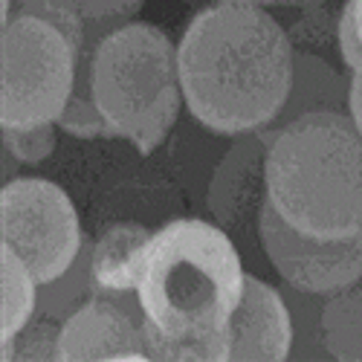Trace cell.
Here are the masks:
<instances>
[{
    "label": "cell",
    "instance_id": "6da1fadb",
    "mask_svg": "<svg viewBox=\"0 0 362 362\" xmlns=\"http://www.w3.org/2000/svg\"><path fill=\"white\" fill-rule=\"evenodd\" d=\"M189 113L223 136L267 131L281 113L296 49L264 6L212 4L177 44Z\"/></svg>",
    "mask_w": 362,
    "mask_h": 362
},
{
    "label": "cell",
    "instance_id": "7a4b0ae2",
    "mask_svg": "<svg viewBox=\"0 0 362 362\" xmlns=\"http://www.w3.org/2000/svg\"><path fill=\"white\" fill-rule=\"evenodd\" d=\"M247 284L232 235L215 221L174 218L145 250L136 298L142 325L163 337H200L226 330Z\"/></svg>",
    "mask_w": 362,
    "mask_h": 362
},
{
    "label": "cell",
    "instance_id": "3957f363",
    "mask_svg": "<svg viewBox=\"0 0 362 362\" xmlns=\"http://www.w3.org/2000/svg\"><path fill=\"white\" fill-rule=\"evenodd\" d=\"M267 200L298 232H362V136L348 113H310L267 139Z\"/></svg>",
    "mask_w": 362,
    "mask_h": 362
},
{
    "label": "cell",
    "instance_id": "277c9868",
    "mask_svg": "<svg viewBox=\"0 0 362 362\" xmlns=\"http://www.w3.org/2000/svg\"><path fill=\"white\" fill-rule=\"evenodd\" d=\"M90 81L113 136L134 142L139 154H151L168 136L186 105L177 44L145 21H128L102 38Z\"/></svg>",
    "mask_w": 362,
    "mask_h": 362
},
{
    "label": "cell",
    "instance_id": "5b68a950",
    "mask_svg": "<svg viewBox=\"0 0 362 362\" xmlns=\"http://www.w3.org/2000/svg\"><path fill=\"white\" fill-rule=\"evenodd\" d=\"M4 76H0V125L35 128L58 122L73 84L78 49L52 23L15 15L4 23Z\"/></svg>",
    "mask_w": 362,
    "mask_h": 362
},
{
    "label": "cell",
    "instance_id": "8992f818",
    "mask_svg": "<svg viewBox=\"0 0 362 362\" xmlns=\"http://www.w3.org/2000/svg\"><path fill=\"white\" fill-rule=\"evenodd\" d=\"M0 238L38 284L55 281L81 255L87 238L70 194L44 177H15L0 192Z\"/></svg>",
    "mask_w": 362,
    "mask_h": 362
},
{
    "label": "cell",
    "instance_id": "52a82bcc",
    "mask_svg": "<svg viewBox=\"0 0 362 362\" xmlns=\"http://www.w3.org/2000/svg\"><path fill=\"white\" fill-rule=\"evenodd\" d=\"M258 240L267 261L293 290L334 296L362 276V247L356 238H316L293 229L273 206L258 218Z\"/></svg>",
    "mask_w": 362,
    "mask_h": 362
},
{
    "label": "cell",
    "instance_id": "ba28073f",
    "mask_svg": "<svg viewBox=\"0 0 362 362\" xmlns=\"http://www.w3.org/2000/svg\"><path fill=\"white\" fill-rule=\"evenodd\" d=\"M209 215L226 232H258V218L267 206V139L244 134L221 157L206 189Z\"/></svg>",
    "mask_w": 362,
    "mask_h": 362
},
{
    "label": "cell",
    "instance_id": "9c48e42d",
    "mask_svg": "<svg viewBox=\"0 0 362 362\" xmlns=\"http://www.w3.org/2000/svg\"><path fill=\"white\" fill-rule=\"evenodd\" d=\"M229 362H284L293 351V316L281 287L247 273L238 308L226 325Z\"/></svg>",
    "mask_w": 362,
    "mask_h": 362
},
{
    "label": "cell",
    "instance_id": "30bf717a",
    "mask_svg": "<svg viewBox=\"0 0 362 362\" xmlns=\"http://www.w3.org/2000/svg\"><path fill=\"white\" fill-rule=\"evenodd\" d=\"M84 359H148L142 319L105 296L84 301L62 322L58 362Z\"/></svg>",
    "mask_w": 362,
    "mask_h": 362
},
{
    "label": "cell",
    "instance_id": "8fae6325",
    "mask_svg": "<svg viewBox=\"0 0 362 362\" xmlns=\"http://www.w3.org/2000/svg\"><path fill=\"white\" fill-rule=\"evenodd\" d=\"M348 90H351V76H342L339 70L330 67L325 58L313 52H296L293 58V81L290 93L276 116V122L269 125L264 139H269L284 125L296 122L301 116L310 113H348Z\"/></svg>",
    "mask_w": 362,
    "mask_h": 362
},
{
    "label": "cell",
    "instance_id": "7c38bea8",
    "mask_svg": "<svg viewBox=\"0 0 362 362\" xmlns=\"http://www.w3.org/2000/svg\"><path fill=\"white\" fill-rule=\"evenodd\" d=\"M151 235L154 232L142 223H113L96 240H90V273L96 296L116 298L136 293Z\"/></svg>",
    "mask_w": 362,
    "mask_h": 362
},
{
    "label": "cell",
    "instance_id": "4fadbf2b",
    "mask_svg": "<svg viewBox=\"0 0 362 362\" xmlns=\"http://www.w3.org/2000/svg\"><path fill=\"white\" fill-rule=\"evenodd\" d=\"M322 330L330 359L362 362V276L334 296H325Z\"/></svg>",
    "mask_w": 362,
    "mask_h": 362
},
{
    "label": "cell",
    "instance_id": "5bb4252c",
    "mask_svg": "<svg viewBox=\"0 0 362 362\" xmlns=\"http://www.w3.org/2000/svg\"><path fill=\"white\" fill-rule=\"evenodd\" d=\"M0 284H4V327H0V345L12 342L26 322L38 310V279L29 273V267L6 247H0Z\"/></svg>",
    "mask_w": 362,
    "mask_h": 362
},
{
    "label": "cell",
    "instance_id": "9a60e30c",
    "mask_svg": "<svg viewBox=\"0 0 362 362\" xmlns=\"http://www.w3.org/2000/svg\"><path fill=\"white\" fill-rule=\"evenodd\" d=\"M90 298H96V284H93V273H90V240H87L81 255L73 261V267L67 269L64 276L41 284L38 310L35 313L47 316V319L64 322L70 313H76Z\"/></svg>",
    "mask_w": 362,
    "mask_h": 362
},
{
    "label": "cell",
    "instance_id": "2e32d148",
    "mask_svg": "<svg viewBox=\"0 0 362 362\" xmlns=\"http://www.w3.org/2000/svg\"><path fill=\"white\" fill-rule=\"evenodd\" d=\"M145 351L148 359L160 362H229V334L218 330L200 337H163L145 327Z\"/></svg>",
    "mask_w": 362,
    "mask_h": 362
},
{
    "label": "cell",
    "instance_id": "e0dca14e",
    "mask_svg": "<svg viewBox=\"0 0 362 362\" xmlns=\"http://www.w3.org/2000/svg\"><path fill=\"white\" fill-rule=\"evenodd\" d=\"M290 316H293V351L290 359H305V356H330L325 345V330H322V308L325 296L301 293L293 287H281Z\"/></svg>",
    "mask_w": 362,
    "mask_h": 362
},
{
    "label": "cell",
    "instance_id": "ac0fdd59",
    "mask_svg": "<svg viewBox=\"0 0 362 362\" xmlns=\"http://www.w3.org/2000/svg\"><path fill=\"white\" fill-rule=\"evenodd\" d=\"M58 339H62V322L35 313L12 342L0 345V359L4 362H58Z\"/></svg>",
    "mask_w": 362,
    "mask_h": 362
},
{
    "label": "cell",
    "instance_id": "d6986e66",
    "mask_svg": "<svg viewBox=\"0 0 362 362\" xmlns=\"http://www.w3.org/2000/svg\"><path fill=\"white\" fill-rule=\"evenodd\" d=\"M15 15H33V18L52 23L55 29H62L64 38L76 49H81L87 18L78 6V0H12V18Z\"/></svg>",
    "mask_w": 362,
    "mask_h": 362
},
{
    "label": "cell",
    "instance_id": "ffe728a7",
    "mask_svg": "<svg viewBox=\"0 0 362 362\" xmlns=\"http://www.w3.org/2000/svg\"><path fill=\"white\" fill-rule=\"evenodd\" d=\"M58 131L62 128L55 122L35 125V128H4L0 125L4 151H9L21 165H38V163L49 160L55 151V142H58Z\"/></svg>",
    "mask_w": 362,
    "mask_h": 362
},
{
    "label": "cell",
    "instance_id": "44dd1931",
    "mask_svg": "<svg viewBox=\"0 0 362 362\" xmlns=\"http://www.w3.org/2000/svg\"><path fill=\"white\" fill-rule=\"evenodd\" d=\"M145 0H78L84 18L90 21H116L128 23L142 9Z\"/></svg>",
    "mask_w": 362,
    "mask_h": 362
},
{
    "label": "cell",
    "instance_id": "7402d4cb",
    "mask_svg": "<svg viewBox=\"0 0 362 362\" xmlns=\"http://www.w3.org/2000/svg\"><path fill=\"white\" fill-rule=\"evenodd\" d=\"M337 41H339V55H342V64L348 67V73L362 78V41H359L356 29H354V23H351V18L345 12L339 15Z\"/></svg>",
    "mask_w": 362,
    "mask_h": 362
},
{
    "label": "cell",
    "instance_id": "603a6c76",
    "mask_svg": "<svg viewBox=\"0 0 362 362\" xmlns=\"http://www.w3.org/2000/svg\"><path fill=\"white\" fill-rule=\"evenodd\" d=\"M348 116H351V122L354 128L359 131L362 136V78L351 76V90H348Z\"/></svg>",
    "mask_w": 362,
    "mask_h": 362
},
{
    "label": "cell",
    "instance_id": "cb8c5ba5",
    "mask_svg": "<svg viewBox=\"0 0 362 362\" xmlns=\"http://www.w3.org/2000/svg\"><path fill=\"white\" fill-rule=\"evenodd\" d=\"M342 12L351 18V23H354V29H356V35H359V41H362V0H345Z\"/></svg>",
    "mask_w": 362,
    "mask_h": 362
},
{
    "label": "cell",
    "instance_id": "d4e9b609",
    "mask_svg": "<svg viewBox=\"0 0 362 362\" xmlns=\"http://www.w3.org/2000/svg\"><path fill=\"white\" fill-rule=\"evenodd\" d=\"M215 4H238V6H267V4H276V0H215Z\"/></svg>",
    "mask_w": 362,
    "mask_h": 362
},
{
    "label": "cell",
    "instance_id": "484cf974",
    "mask_svg": "<svg viewBox=\"0 0 362 362\" xmlns=\"http://www.w3.org/2000/svg\"><path fill=\"white\" fill-rule=\"evenodd\" d=\"M356 240H359V247H362V232H359V235H356Z\"/></svg>",
    "mask_w": 362,
    "mask_h": 362
}]
</instances>
